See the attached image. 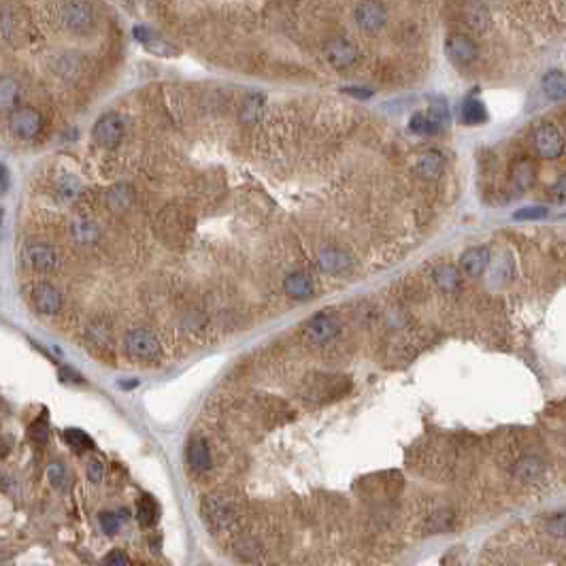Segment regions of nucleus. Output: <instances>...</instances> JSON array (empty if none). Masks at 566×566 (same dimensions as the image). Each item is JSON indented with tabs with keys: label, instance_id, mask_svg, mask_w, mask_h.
Segmentation results:
<instances>
[{
	"label": "nucleus",
	"instance_id": "obj_1",
	"mask_svg": "<svg viewBox=\"0 0 566 566\" xmlns=\"http://www.w3.org/2000/svg\"><path fill=\"white\" fill-rule=\"evenodd\" d=\"M53 21L72 36H87L96 28V11L89 2H55L45 6Z\"/></svg>",
	"mask_w": 566,
	"mask_h": 566
},
{
	"label": "nucleus",
	"instance_id": "obj_2",
	"mask_svg": "<svg viewBox=\"0 0 566 566\" xmlns=\"http://www.w3.org/2000/svg\"><path fill=\"white\" fill-rule=\"evenodd\" d=\"M6 126H9V132L13 136H17L19 140H32L43 132L45 119H43L38 109L23 104V106H17L15 111L9 113Z\"/></svg>",
	"mask_w": 566,
	"mask_h": 566
},
{
	"label": "nucleus",
	"instance_id": "obj_3",
	"mask_svg": "<svg viewBox=\"0 0 566 566\" xmlns=\"http://www.w3.org/2000/svg\"><path fill=\"white\" fill-rule=\"evenodd\" d=\"M123 349L130 357L140 360V362L155 360L162 351L157 334L149 328H132L123 336Z\"/></svg>",
	"mask_w": 566,
	"mask_h": 566
},
{
	"label": "nucleus",
	"instance_id": "obj_4",
	"mask_svg": "<svg viewBox=\"0 0 566 566\" xmlns=\"http://www.w3.org/2000/svg\"><path fill=\"white\" fill-rule=\"evenodd\" d=\"M123 132H126L123 117L117 113H104L96 119V123L91 128V138L102 149H115L121 143Z\"/></svg>",
	"mask_w": 566,
	"mask_h": 566
},
{
	"label": "nucleus",
	"instance_id": "obj_5",
	"mask_svg": "<svg viewBox=\"0 0 566 566\" xmlns=\"http://www.w3.org/2000/svg\"><path fill=\"white\" fill-rule=\"evenodd\" d=\"M532 147H534L536 155H540L545 160H555V157H560L564 153L562 132L553 123L543 121L532 132Z\"/></svg>",
	"mask_w": 566,
	"mask_h": 566
},
{
	"label": "nucleus",
	"instance_id": "obj_6",
	"mask_svg": "<svg viewBox=\"0 0 566 566\" xmlns=\"http://www.w3.org/2000/svg\"><path fill=\"white\" fill-rule=\"evenodd\" d=\"M338 330H340V323L330 313H315L313 317L306 319L302 328L304 338L313 345H328L330 340L338 336Z\"/></svg>",
	"mask_w": 566,
	"mask_h": 566
},
{
	"label": "nucleus",
	"instance_id": "obj_7",
	"mask_svg": "<svg viewBox=\"0 0 566 566\" xmlns=\"http://www.w3.org/2000/svg\"><path fill=\"white\" fill-rule=\"evenodd\" d=\"M323 57H326V62L332 68L345 70V68H351L357 62V47L349 38L334 36V38L323 43Z\"/></svg>",
	"mask_w": 566,
	"mask_h": 566
},
{
	"label": "nucleus",
	"instance_id": "obj_8",
	"mask_svg": "<svg viewBox=\"0 0 566 566\" xmlns=\"http://www.w3.org/2000/svg\"><path fill=\"white\" fill-rule=\"evenodd\" d=\"M445 51L455 66H470L479 55V47H477L475 38L466 32L449 34L445 40Z\"/></svg>",
	"mask_w": 566,
	"mask_h": 566
},
{
	"label": "nucleus",
	"instance_id": "obj_9",
	"mask_svg": "<svg viewBox=\"0 0 566 566\" xmlns=\"http://www.w3.org/2000/svg\"><path fill=\"white\" fill-rule=\"evenodd\" d=\"M200 513H202V519L206 521V526L213 528V530H223V528H228L236 519L234 506L228 500L217 498V496L204 498L202 500V506H200Z\"/></svg>",
	"mask_w": 566,
	"mask_h": 566
},
{
	"label": "nucleus",
	"instance_id": "obj_10",
	"mask_svg": "<svg viewBox=\"0 0 566 566\" xmlns=\"http://www.w3.org/2000/svg\"><path fill=\"white\" fill-rule=\"evenodd\" d=\"M23 262L32 272L47 274L57 268V253L45 243H30L23 249Z\"/></svg>",
	"mask_w": 566,
	"mask_h": 566
},
{
	"label": "nucleus",
	"instance_id": "obj_11",
	"mask_svg": "<svg viewBox=\"0 0 566 566\" xmlns=\"http://www.w3.org/2000/svg\"><path fill=\"white\" fill-rule=\"evenodd\" d=\"M30 302L40 315H55L62 309V294L55 285L40 281L30 289Z\"/></svg>",
	"mask_w": 566,
	"mask_h": 566
},
{
	"label": "nucleus",
	"instance_id": "obj_12",
	"mask_svg": "<svg viewBox=\"0 0 566 566\" xmlns=\"http://www.w3.org/2000/svg\"><path fill=\"white\" fill-rule=\"evenodd\" d=\"M353 17L364 32H377L387 21V9L381 2H362L355 6Z\"/></svg>",
	"mask_w": 566,
	"mask_h": 566
},
{
	"label": "nucleus",
	"instance_id": "obj_13",
	"mask_svg": "<svg viewBox=\"0 0 566 566\" xmlns=\"http://www.w3.org/2000/svg\"><path fill=\"white\" fill-rule=\"evenodd\" d=\"M49 68L62 81H77L83 72V57L72 51H60L49 60Z\"/></svg>",
	"mask_w": 566,
	"mask_h": 566
},
{
	"label": "nucleus",
	"instance_id": "obj_14",
	"mask_svg": "<svg viewBox=\"0 0 566 566\" xmlns=\"http://www.w3.org/2000/svg\"><path fill=\"white\" fill-rule=\"evenodd\" d=\"M317 264L328 274H345L353 268V257L338 247H326L317 255Z\"/></svg>",
	"mask_w": 566,
	"mask_h": 566
},
{
	"label": "nucleus",
	"instance_id": "obj_15",
	"mask_svg": "<svg viewBox=\"0 0 566 566\" xmlns=\"http://www.w3.org/2000/svg\"><path fill=\"white\" fill-rule=\"evenodd\" d=\"M283 289L289 298L296 300H306L315 294V281L309 272L304 270H294L283 279Z\"/></svg>",
	"mask_w": 566,
	"mask_h": 566
},
{
	"label": "nucleus",
	"instance_id": "obj_16",
	"mask_svg": "<svg viewBox=\"0 0 566 566\" xmlns=\"http://www.w3.org/2000/svg\"><path fill=\"white\" fill-rule=\"evenodd\" d=\"M489 264V249L487 247H470L460 257V270L468 277H479Z\"/></svg>",
	"mask_w": 566,
	"mask_h": 566
},
{
	"label": "nucleus",
	"instance_id": "obj_17",
	"mask_svg": "<svg viewBox=\"0 0 566 566\" xmlns=\"http://www.w3.org/2000/svg\"><path fill=\"white\" fill-rule=\"evenodd\" d=\"M134 38L140 40L151 53H157V55H177V47H172L170 43H166L157 32H153L147 26H134Z\"/></svg>",
	"mask_w": 566,
	"mask_h": 566
},
{
	"label": "nucleus",
	"instance_id": "obj_18",
	"mask_svg": "<svg viewBox=\"0 0 566 566\" xmlns=\"http://www.w3.org/2000/svg\"><path fill=\"white\" fill-rule=\"evenodd\" d=\"M534 177H536L534 162L528 157H521V160H517V164L511 170V187L515 189V194H521L532 185Z\"/></svg>",
	"mask_w": 566,
	"mask_h": 566
},
{
	"label": "nucleus",
	"instance_id": "obj_19",
	"mask_svg": "<svg viewBox=\"0 0 566 566\" xmlns=\"http://www.w3.org/2000/svg\"><path fill=\"white\" fill-rule=\"evenodd\" d=\"M462 21L475 32H485L489 28V23H492V17H489L487 6L470 2V4L462 6Z\"/></svg>",
	"mask_w": 566,
	"mask_h": 566
},
{
	"label": "nucleus",
	"instance_id": "obj_20",
	"mask_svg": "<svg viewBox=\"0 0 566 566\" xmlns=\"http://www.w3.org/2000/svg\"><path fill=\"white\" fill-rule=\"evenodd\" d=\"M445 170V155L438 149H428L417 157V172L426 179H436Z\"/></svg>",
	"mask_w": 566,
	"mask_h": 566
},
{
	"label": "nucleus",
	"instance_id": "obj_21",
	"mask_svg": "<svg viewBox=\"0 0 566 566\" xmlns=\"http://www.w3.org/2000/svg\"><path fill=\"white\" fill-rule=\"evenodd\" d=\"M187 462L194 472H206L211 468V453L206 447V440L196 436L187 445Z\"/></svg>",
	"mask_w": 566,
	"mask_h": 566
},
{
	"label": "nucleus",
	"instance_id": "obj_22",
	"mask_svg": "<svg viewBox=\"0 0 566 566\" xmlns=\"http://www.w3.org/2000/svg\"><path fill=\"white\" fill-rule=\"evenodd\" d=\"M17 100H19V83L13 77L2 74L0 77V113L15 111Z\"/></svg>",
	"mask_w": 566,
	"mask_h": 566
},
{
	"label": "nucleus",
	"instance_id": "obj_23",
	"mask_svg": "<svg viewBox=\"0 0 566 566\" xmlns=\"http://www.w3.org/2000/svg\"><path fill=\"white\" fill-rule=\"evenodd\" d=\"M262 113H264V96L260 91H253L243 100L238 109V119L249 126V123H255L262 117Z\"/></svg>",
	"mask_w": 566,
	"mask_h": 566
},
{
	"label": "nucleus",
	"instance_id": "obj_24",
	"mask_svg": "<svg viewBox=\"0 0 566 566\" xmlns=\"http://www.w3.org/2000/svg\"><path fill=\"white\" fill-rule=\"evenodd\" d=\"M543 91L549 100H564V94H566V79H564V72L562 70H549L545 77H543Z\"/></svg>",
	"mask_w": 566,
	"mask_h": 566
},
{
	"label": "nucleus",
	"instance_id": "obj_25",
	"mask_svg": "<svg viewBox=\"0 0 566 566\" xmlns=\"http://www.w3.org/2000/svg\"><path fill=\"white\" fill-rule=\"evenodd\" d=\"M462 121L468 123V126H479V123H485L487 121V111H485V104L477 98H466L462 102Z\"/></svg>",
	"mask_w": 566,
	"mask_h": 566
},
{
	"label": "nucleus",
	"instance_id": "obj_26",
	"mask_svg": "<svg viewBox=\"0 0 566 566\" xmlns=\"http://www.w3.org/2000/svg\"><path fill=\"white\" fill-rule=\"evenodd\" d=\"M136 517H138L140 526H145V528L155 526L157 519H160V506H157L155 498H151V496H147V494L140 496V500H138V504H136Z\"/></svg>",
	"mask_w": 566,
	"mask_h": 566
},
{
	"label": "nucleus",
	"instance_id": "obj_27",
	"mask_svg": "<svg viewBox=\"0 0 566 566\" xmlns=\"http://www.w3.org/2000/svg\"><path fill=\"white\" fill-rule=\"evenodd\" d=\"M70 232H72V236H74V240L77 243H83V245H91V243H96V238H98V226L94 223V221H89V219H85V217H77L74 221H72V226H70Z\"/></svg>",
	"mask_w": 566,
	"mask_h": 566
},
{
	"label": "nucleus",
	"instance_id": "obj_28",
	"mask_svg": "<svg viewBox=\"0 0 566 566\" xmlns=\"http://www.w3.org/2000/svg\"><path fill=\"white\" fill-rule=\"evenodd\" d=\"M543 470H545V466H543V462L536 455H526V457L519 460V464L515 468V475L523 483H532V481H536L543 475Z\"/></svg>",
	"mask_w": 566,
	"mask_h": 566
},
{
	"label": "nucleus",
	"instance_id": "obj_29",
	"mask_svg": "<svg viewBox=\"0 0 566 566\" xmlns=\"http://www.w3.org/2000/svg\"><path fill=\"white\" fill-rule=\"evenodd\" d=\"M132 189L128 185H115L106 192V204L113 211H126L132 204Z\"/></svg>",
	"mask_w": 566,
	"mask_h": 566
},
{
	"label": "nucleus",
	"instance_id": "obj_30",
	"mask_svg": "<svg viewBox=\"0 0 566 566\" xmlns=\"http://www.w3.org/2000/svg\"><path fill=\"white\" fill-rule=\"evenodd\" d=\"M409 130L419 134V136H430V134H436L440 132L438 126L428 117V113H415L411 119H409Z\"/></svg>",
	"mask_w": 566,
	"mask_h": 566
},
{
	"label": "nucleus",
	"instance_id": "obj_31",
	"mask_svg": "<svg viewBox=\"0 0 566 566\" xmlns=\"http://www.w3.org/2000/svg\"><path fill=\"white\" fill-rule=\"evenodd\" d=\"M434 281H436V285H438L443 292H453V289L460 287V274H457V270L451 268V266H440V268L434 272Z\"/></svg>",
	"mask_w": 566,
	"mask_h": 566
},
{
	"label": "nucleus",
	"instance_id": "obj_32",
	"mask_svg": "<svg viewBox=\"0 0 566 566\" xmlns=\"http://www.w3.org/2000/svg\"><path fill=\"white\" fill-rule=\"evenodd\" d=\"M64 440H66L72 449H77V451H85V449H91V447H94V440L89 438V434H85V432L79 430V428H66V430H64Z\"/></svg>",
	"mask_w": 566,
	"mask_h": 566
},
{
	"label": "nucleus",
	"instance_id": "obj_33",
	"mask_svg": "<svg viewBox=\"0 0 566 566\" xmlns=\"http://www.w3.org/2000/svg\"><path fill=\"white\" fill-rule=\"evenodd\" d=\"M28 434H30V440L34 445H45L47 443V438H49V423H47V415L45 413L32 421Z\"/></svg>",
	"mask_w": 566,
	"mask_h": 566
},
{
	"label": "nucleus",
	"instance_id": "obj_34",
	"mask_svg": "<svg viewBox=\"0 0 566 566\" xmlns=\"http://www.w3.org/2000/svg\"><path fill=\"white\" fill-rule=\"evenodd\" d=\"M428 117L438 126V130H443L447 123H449V109L443 100H434L430 111H428Z\"/></svg>",
	"mask_w": 566,
	"mask_h": 566
},
{
	"label": "nucleus",
	"instance_id": "obj_35",
	"mask_svg": "<svg viewBox=\"0 0 566 566\" xmlns=\"http://www.w3.org/2000/svg\"><path fill=\"white\" fill-rule=\"evenodd\" d=\"M47 479H49V483H51L55 489H62V487L66 485V479H68L64 464H60V462L49 464V466H47Z\"/></svg>",
	"mask_w": 566,
	"mask_h": 566
},
{
	"label": "nucleus",
	"instance_id": "obj_36",
	"mask_svg": "<svg viewBox=\"0 0 566 566\" xmlns=\"http://www.w3.org/2000/svg\"><path fill=\"white\" fill-rule=\"evenodd\" d=\"M545 215H547L545 206H526V209H519L513 213V217L519 221H534V219H543Z\"/></svg>",
	"mask_w": 566,
	"mask_h": 566
},
{
	"label": "nucleus",
	"instance_id": "obj_37",
	"mask_svg": "<svg viewBox=\"0 0 566 566\" xmlns=\"http://www.w3.org/2000/svg\"><path fill=\"white\" fill-rule=\"evenodd\" d=\"M87 336H89V340L96 343V345H109V343H111V332H109V328L102 326V323H94V326H89Z\"/></svg>",
	"mask_w": 566,
	"mask_h": 566
},
{
	"label": "nucleus",
	"instance_id": "obj_38",
	"mask_svg": "<svg viewBox=\"0 0 566 566\" xmlns=\"http://www.w3.org/2000/svg\"><path fill=\"white\" fill-rule=\"evenodd\" d=\"M98 519H100L102 532H106V534H115V532L119 530V517H117L115 513H109V511H104V513H100V515H98Z\"/></svg>",
	"mask_w": 566,
	"mask_h": 566
},
{
	"label": "nucleus",
	"instance_id": "obj_39",
	"mask_svg": "<svg viewBox=\"0 0 566 566\" xmlns=\"http://www.w3.org/2000/svg\"><path fill=\"white\" fill-rule=\"evenodd\" d=\"M102 564L104 566H130V557L121 549H113L104 555Z\"/></svg>",
	"mask_w": 566,
	"mask_h": 566
},
{
	"label": "nucleus",
	"instance_id": "obj_40",
	"mask_svg": "<svg viewBox=\"0 0 566 566\" xmlns=\"http://www.w3.org/2000/svg\"><path fill=\"white\" fill-rule=\"evenodd\" d=\"M102 475H104V464L100 460H89L87 462V477L91 483H100L102 481Z\"/></svg>",
	"mask_w": 566,
	"mask_h": 566
},
{
	"label": "nucleus",
	"instance_id": "obj_41",
	"mask_svg": "<svg viewBox=\"0 0 566 566\" xmlns=\"http://www.w3.org/2000/svg\"><path fill=\"white\" fill-rule=\"evenodd\" d=\"M9 189V170L4 168V164H0V194H4Z\"/></svg>",
	"mask_w": 566,
	"mask_h": 566
},
{
	"label": "nucleus",
	"instance_id": "obj_42",
	"mask_svg": "<svg viewBox=\"0 0 566 566\" xmlns=\"http://www.w3.org/2000/svg\"><path fill=\"white\" fill-rule=\"evenodd\" d=\"M553 196L557 198V202H564V177H560L553 185Z\"/></svg>",
	"mask_w": 566,
	"mask_h": 566
},
{
	"label": "nucleus",
	"instance_id": "obj_43",
	"mask_svg": "<svg viewBox=\"0 0 566 566\" xmlns=\"http://www.w3.org/2000/svg\"><path fill=\"white\" fill-rule=\"evenodd\" d=\"M351 94H355V96H362V98H368L370 96V91L368 89H349Z\"/></svg>",
	"mask_w": 566,
	"mask_h": 566
}]
</instances>
